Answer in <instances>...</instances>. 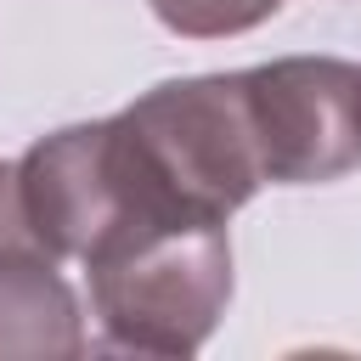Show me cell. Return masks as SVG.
<instances>
[{"instance_id":"cell-1","label":"cell","mask_w":361,"mask_h":361,"mask_svg":"<svg viewBox=\"0 0 361 361\" xmlns=\"http://www.w3.org/2000/svg\"><path fill=\"white\" fill-rule=\"evenodd\" d=\"M107 130L141 226H226L265 186L243 73L164 79Z\"/></svg>"},{"instance_id":"cell-2","label":"cell","mask_w":361,"mask_h":361,"mask_svg":"<svg viewBox=\"0 0 361 361\" xmlns=\"http://www.w3.org/2000/svg\"><path fill=\"white\" fill-rule=\"evenodd\" d=\"M102 350L192 355L231 305L226 226H152L85 259Z\"/></svg>"},{"instance_id":"cell-3","label":"cell","mask_w":361,"mask_h":361,"mask_svg":"<svg viewBox=\"0 0 361 361\" xmlns=\"http://www.w3.org/2000/svg\"><path fill=\"white\" fill-rule=\"evenodd\" d=\"M248 130L265 180L322 186L361 169V68L344 56H282L243 68Z\"/></svg>"},{"instance_id":"cell-4","label":"cell","mask_w":361,"mask_h":361,"mask_svg":"<svg viewBox=\"0 0 361 361\" xmlns=\"http://www.w3.org/2000/svg\"><path fill=\"white\" fill-rule=\"evenodd\" d=\"M6 214L51 259H79V265L130 231H152L135 220L107 118L68 124L34 141L17 158V169H6Z\"/></svg>"},{"instance_id":"cell-5","label":"cell","mask_w":361,"mask_h":361,"mask_svg":"<svg viewBox=\"0 0 361 361\" xmlns=\"http://www.w3.org/2000/svg\"><path fill=\"white\" fill-rule=\"evenodd\" d=\"M85 355V322L56 259L11 220L0 237V361H68Z\"/></svg>"},{"instance_id":"cell-6","label":"cell","mask_w":361,"mask_h":361,"mask_svg":"<svg viewBox=\"0 0 361 361\" xmlns=\"http://www.w3.org/2000/svg\"><path fill=\"white\" fill-rule=\"evenodd\" d=\"M282 0H152V17L180 39H226L276 17Z\"/></svg>"}]
</instances>
